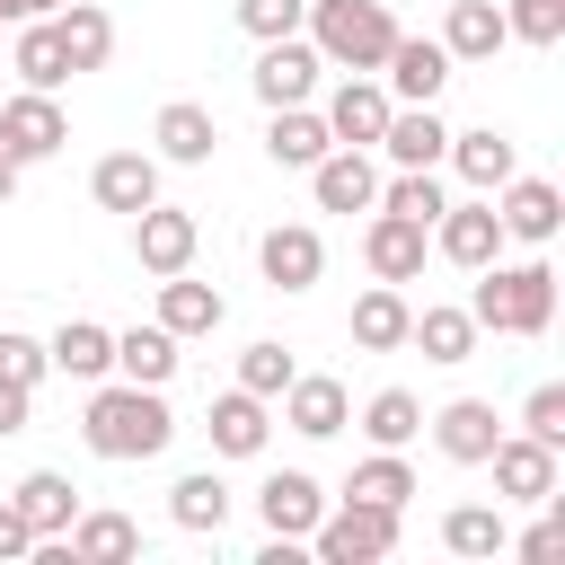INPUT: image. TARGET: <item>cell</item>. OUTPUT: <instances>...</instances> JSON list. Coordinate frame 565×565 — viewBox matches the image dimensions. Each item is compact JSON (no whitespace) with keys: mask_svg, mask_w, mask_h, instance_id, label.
I'll return each mask as SVG.
<instances>
[{"mask_svg":"<svg viewBox=\"0 0 565 565\" xmlns=\"http://www.w3.org/2000/svg\"><path fill=\"white\" fill-rule=\"evenodd\" d=\"M371 150H388L397 168H441L450 124H441L433 106H388V124H380V141H371Z\"/></svg>","mask_w":565,"mask_h":565,"instance_id":"obj_20","label":"cell"},{"mask_svg":"<svg viewBox=\"0 0 565 565\" xmlns=\"http://www.w3.org/2000/svg\"><path fill=\"white\" fill-rule=\"evenodd\" d=\"M318 71H327V62H318V44H309V35H274V44L256 53V71H247V79H256V97H265V106H309Z\"/></svg>","mask_w":565,"mask_h":565,"instance_id":"obj_8","label":"cell"},{"mask_svg":"<svg viewBox=\"0 0 565 565\" xmlns=\"http://www.w3.org/2000/svg\"><path fill=\"white\" fill-rule=\"evenodd\" d=\"M9 556H35V530H26L18 503H0V565H9Z\"/></svg>","mask_w":565,"mask_h":565,"instance_id":"obj_46","label":"cell"},{"mask_svg":"<svg viewBox=\"0 0 565 565\" xmlns=\"http://www.w3.org/2000/svg\"><path fill=\"white\" fill-rule=\"evenodd\" d=\"M494 221H503V238L547 247V238H556V221H565V203H556V185H547V177H503V185H494Z\"/></svg>","mask_w":565,"mask_h":565,"instance_id":"obj_13","label":"cell"},{"mask_svg":"<svg viewBox=\"0 0 565 565\" xmlns=\"http://www.w3.org/2000/svg\"><path fill=\"white\" fill-rule=\"evenodd\" d=\"M88 194H97V212H141V203H159V159L150 150H106L97 168H88Z\"/></svg>","mask_w":565,"mask_h":565,"instance_id":"obj_15","label":"cell"},{"mask_svg":"<svg viewBox=\"0 0 565 565\" xmlns=\"http://www.w3.org/2000/svg\"><path fill=\"white\" fill-rule=\"evenodd\" d=\"M71 141V115L53 106V88H18L9 106H0V150L18 159V168H35V159H53Z\"/></svg>","mask_w":565,"mask_h":565,"instance_id":"obj_5","label":"cell"},{"mask_svg":"<svg viewBox=\"0 0 565 565\" xmlns=\"http://www.w3.org/2000/svg\"><path fill=\"white\" fill-rule=\"evenodd\" d=\"M0 26H9V18H0Z\"/></svg>","mask_w":565,"mask_h":565,"instance_id":"obj_50","label":"cell"},{"mask_svg":"<svg viewBox=\"0 0 565 565\" xmlns=\"http://www.w3.org/2000/svg\"><path fill=\"white\" fill-rule=\"evenodd\" d=\"M433 424V441H441V459H459V468H486V450L503 441V415L486 406V397H450L441 415H424Z\"/></svg>","mask_w":565,"mask_h":565,"instance_id":"obj_18","label":"cell"},{"mask_svg":"<svg viewBox=\"0 0 565 565\" xmlns=\"http://www.w3.org/2000/svg\"><path fill=\"white\" fill-rule=\"evenodd\" d=\"M53 35H62L71 71H106V53H115V18H106L97 0H62V9H53Z\"/></svg>","mask_w":565,"mask_h":565,"instance_id":"obj_27","label":"cell"},{"mask_svg":"<svg viewBox=\"0 0 565 565\" xmlns=\"http://www.w3.org/2000/svg\"><path fill=\"white\" fill-rule=\"evenodd\" d=\"M26 406H35V388L0 380V441H9V433H26Z\"/></svg>","mask_w":565,"mask_h":565,"instance_id":"obj_47","label":"cell"},{"mask_svg":"<svg viewBox=\"0 0 565 565\" xmlns=\"http://www.w3.org/2000/svg\"><path fill=\"white\" fill-rule=\"evenodd\" d=\"M486 468H494V503H556V450H547V441L503 433V441L486 450Z\"/></svg>","mask_w":565,"mask_h":565,"instance_id":"obj_6","label":"cell"},{"mask_svg":"<svg viewBox=\"0 0 565 565\" xmlns=\"http://www.w3.org/2000/svg\"><path fill=\"white\" fill-rule=\"evenodd\" d=\"M309 547H318L327 565H371V556H388V547H397V512H388V503H362V494H344L335 512H318Z\"/></svg>","mask_w":565,"mask_h":565,"instance_id":"obj_4","label":"cell"},{"mask_svg":"<svg viewBox=\"0 0 565 565\" xmlns=\"http://www.w3.org/2000/svg\"><path fill=\"white\" fill-rule=\"evenodd\" d=\"M18 512H26V530L35 539H62L71 521H79V486L62 477V468H35V477H18V494H9Z\"/></svg>","mask_w":565,"mask_h":565,"instance_id":"obj_26","label":"cell"},{"mask_svg":"<svg viewBox=\"0 0 565 565\" xmlns=\"http://www.w3.org/2000/svg\"><path fill=\"white\" fill-rule=\"evenodd\" d=\"M309 194H318V212H371V203H380V168H371V150L335 141V150L309 168Z\"/></svg>","mask_w":565,"mask_h":565,"instance_id":"obj_12","label":"cell"},{"mask_svg":"<svg viewBox=\"0 0 565 565\" xmlns=\"http://www.w3.org/2000/svg\"><path fill=\"white\" fill-rule=\"evenodd\" d=\"M468 318L494 327V335H547L556 318V265L530 256V265H477V291H468Z\"/></svg>","mask_w":565,"mask_h":565,"instance_id":"obj_2","label":"cell"},{"mask_svg":"<svg viewBox=\"0 0 565 565\" xmlns=\"http://www.w3.org/2000/svg\"><path fill=\"white\" fill-rule=\"evenodd\" d=\"M300 26L318 44V62H335V71H380L388 44H397V18L380 0H309Z\"/></svg>","mask_w":565,"mask_h":565,"instance_id":"obj_3","label":"cell"},{"mask_svg":"<svg viewBox=\"0 0 565 565\" xmlns=\"http://www.w3.org/2000/svg\"><path fill=\"white\" fill-rule=\"evenodd\" d=\"M380 71H388L380 88H388L397 106H433V97H441V79H450V53H441V35H397Z\"/></svg>","mask_w":565,"mask_h":565,"instance_id":"obj_11","label":"cell"},{"mask_svg":"<svg viewBox=\"0 0 565 565\" xmlns=\"http://www.w3.org/2000/svg\"><path fill=\"white\" fill-rule=\"evenodd\" d=\"M79 441H88L97 459H159V450L177 441V415H168V397H159V388L115 380V388H97V397H88Z\"/></svg>","mask_w":565,"mask_h":565,"instance_id":"obj_1","label":"cell"},{"mask_svg":"<svg viewBox=\"0 0 565 565\" xmlns=\"http://www.w3.org/2000/svg\"><path fill=\"white\" fill-rule=\"evenodd\" d=\"M388 106H397V97H388L371 71H353V79L327 97V132H335V141H353V150H371V141H380V124H388Z\"/></svg>","mask_w":565,"mask_h":565,"instance_id":"obj_19","label":"cell"},{"mask_svg":"<svg viewBox=\"0 0 565 565\" xmlns=\"http://www.w3.org/2000/svg\"><path fill=\"white\" fill-rule=\"evenodd\" d=\"M521 433H530V441H547V450H565V388H556V380H539V388H530Z\"/></svg>","mask_w":565,"mask_h":565,"instance_id":"obj_41","label":"cell"},{"mask_svg":"<svg viewBox=\"0 0 565 565\" xmlns=\"http://www.w3.org/2000/svg\"><path fill=\"white\" fill-rule=\"evenodd\" d=\"M18 9H26V18H53V9H62V0H18Z\"/></svg>","mask_w":565,"mask_h":565,"instance_id":"obj_49","label":"cell"},{"mask_svg":"<svg viewBox=\"0 0 565 565\" xmlns=\"http://www.w3.org/2000/svg\"><path fill=\"white\" fill-rule=\"evenodd\" d=\"M406 344H424V362H468L477 353V318L450 309V300H433V309L406 318Z\"/></svg>","mask_w":565,"mask_h":565,"instance_id":"obj_32","label":"cell"},{"mask_svg":"<svg viewBox=\"0 0 565 565\" xmlns=\"http://www.w3.org/2000/svg\"><path fill=\"white\" fill-rule=\"evenodd\" d=\"M44 362L71 371V380H106V371H115V335H106L97 318H62L53 344H44Z\"/></svg>","mask_w":565,"mask_h":565,"instance_id":"obj_29","label":"cell"},{"mask_svg":"<svg viewBox=\"0 0 565 565\" xmlns=\"http://www.w3.org/2000/svg\"><path fill=\"white\" fill-rule=\"evenodd\" d=\"M9 71H18V88H62V79H71V53H62V35H53V18H18V44H9Z\"/></svg>","mask_w":565,"mask_h":565,"instance_id":"obj_28","label":"cell"},{"mask_svg":"<svg viewBox=\"0 0 565 565\" xmlns=\"http://www.w3.org/2000/svg\"><path fill=\"white\" fill-rule=\"evenodd\" d=\"M424 247H433V230L424 221H397V212H371V230H362V265L380 282H415L424 274Z\"/></svg>","mask_w":565,"mask_h":565,"instance_id":"obj_16","label":"cell"},{"mask_svg":"<svg viewBox=\"0 0 565 565\" xmlns=\"http://www.w3.org/2000/svg\"><path fill=\"white\" fill-rule=\"evenodd\" d=\"M53 362H44V344L35 335H18V327H0V380H18V388H35Z\"/></svg>","mask_w":565,"mask_h":565,"instance_id":"obj_44","label":"cell"},{"mask_svg":"<svg viewBox=\"0 0 565 565\" xmlns=\"http://www.w3.org/2000/svg\"><path fill=\"white\" fill-rule=\"evenodd\" d=\"M362 433H371V450H406V441L424 433V397H415V388H380V397L362 406Z\"/></svg>","mask_w":565,"mask_h":565,"instance_id":"obj_35","label":"cell"},{"mask_svg":"<svg viewBox=\"0 0 565 565\" xmlns=\"http://www.w3.org/2000/svg\"><path fill=\"white\" fill-rule=\"evenodd\" d=\"M150 141H159V159H177V168H203V159H212V141H221V124H212V106H194V97H168V106H159V124H150Z\"/></svg>","mask_w":565,"mask_h":565,"instance_id":"obj_23","label":"cell"},{"mask_svg":"<svg viewBox=\"0 0 565 565\" xmlns=\"http://www.w3.org/2000/svg\"><path fill=\"white\" fill-rule=\"evenodd\" d=\"M503 44H512V26H503L494 0H450V18H441V53L450 62H494Z\"/></svg>","mask_w":565,"mask_h":565,"instance_id":"obj_22","label":"cell"},{"mask_svg":"<svg viewBox=\"0 0 565 565\" xmlns=\"http://www.w3.org/2000/svg\"><path fill=\"white\" fill-rule=\"evenodd\" d=\"M203 424H212V450H221V459H256V450H265V433H274V415H265V397H256V388H221Z\"/></svg>","mask_w":565,"mask_h":565,"instance_id":"obj_21","label":"cell"},{"mask_svg":"<svg viewBox=\"0 0 565 565\" xmlns=\"http://www.w3.org/2000/svg\"><path fill=\"white\" fill-rule=\"evenodd\" d=\"M344 380H327V371H291V388H282V424L300 433V441H335L344 433Z\"/></svg>","mask_w":565,"mask_h":565,"instance_id":"obj_17","label":"cell"},{"mask_svg":"<svg viewBox=\"0 0 565 565\" xmlns=\"http://www.w3.org/2000/svg\"><path fill=\"white\" fill-rule=\"evenodd\" d=\"M291 371H300V362H291L274 335H256V344L238 353V388H256V397H282V388H291Z\"/></svg>","mask_w":565,"mask_h":565,"instance_id":"obj_40","label":"cell"},{"mask_svg":"<svg viewBox=\"0 0 565 565\" xmlns=\"http://www.w3.org/2000/svg\"><path fill=\"white\" fill-rule=\"evenodd\" d=\"M265 150H274V168H318V159L335 150V132H327V115H309V106H274Z\"/></svg>","mask_w":565,"mask_h":565,"instance_id":"obj_30","label":"cell"},{"mask_svg":"<svg viewBox=\"0 0 565 565\" xmlns=\"http://www.w3.org/2000/svg\"><path fill=\"white\" fill-rule=\"evenodd\" d=\"M62 539H71V556H132V547H141V530H132L124 512H79Z\"/></svg>","mask_w":565,"mask_h":565,"instance_id":"obj_39","label":"cell"},{"mask_svg":"<svg viewBox=\"0 0 565 565\" xmlns=\"http://www.w3.org/2000/svg\"><path fill=\"white\" fill-rule=\"evenodd\" d=\"M503 547H512V556H530V565H547V556H565V521L547 512V521H530V530H521V539H503Z\"/></svg>","mask_w":565,"mask_h":565,"instance_id":"obj_45","label":"cell"},{"mask_svg":"<svg viewBox=\"0 0 565 565\" xmlns=\"http://www.w3.org/2000/svg\"><path fill=\"white\" fill-rule=\"evenodd\" d=\"M441 203H450V194H441V177H433V168H397V177L380 185V212H397V221H424V230L441 221Z\"/></svg>","mask_w":565,"mask_h":565,"instance_id":"obj_38","label":"cell"},{"mask_svg":"<svg viewBox=\"0 0 565 565\" xmlns=\"http://www.w3.org/2000/svg\"><path fill=\"white\" fill-rule=\"evenodd\" d=\"M344 494H362V503H388V512H406V494H424L415 486V468L397 459V450H371L353 477H344Z\"/></svg>","mask_w":565,"mask_h":565,"instance_id":"obj_37","label":"cell"},{"mask_svg":"<svg viewBox=\"0 0 565 565\" xmlns=\"http://www.w3.org/2000/svg\"><path fill=\"white\" fill-rule=\"evenodd\" d=\"M503 539H512L503 530V503H450L441 512V547L450 556H503Z\"/></svg>","mask_w":565,"mask_h":565,"instance_id":"obj_34","label":"cell"},{"mask_svg":"<svg viewBox=\"0 0 565 565\" xmlns=\"http://www.w3.org/2000/svg\"><path fill=\"white\" fill-rule=\"evenodd\" d=\"M230 318V300L212 291V282H185V274H159V327L185 344V335H212Z\"/></svg>","mask_w":565,"mask_h":565,"instance_id":"obj_25","label":"cell"},{"mask_svg":"<svg viewBox=\"0 0 565 565\" xmlns=\"http://www.w3.org/2000/svg\"><path fill=\"white\" fill-rule=\"evenodd\" d=\"M433 247H441L459 274L494 265V256H503V221H494V194H477V203H441V221H433Z\"/></svg>","mask_w":565,"mask_h":565,"instance_id":"obj_7","label":"cell"},{"mask_svg":"<svg viewBox=\"0 0 565 565\" xmlns=\"http://www.w3.org/2000/svg\"><path fill=\"white\" fill-rule=\"evenodd\" d=\"M256 265H265V282H274V291H309V282L327 274V247H318V230H309V221H274V230L256 238Z\"/></svg>","mask_w":565,"mask_h":565,"instance_id":"obj_14","label":"cell"},{"mask_svg":"<svg viewBox=\"0 0 565 565\" xmlns=\"http://www.w3.org/2000/svg\"><path fill=\"white\" fill-rule=\"evenodd\" d=\"M168 521H177V530H221V521H230V486H221L212 468L177 477V486H168Z\"/></svg>","mask_w":565,"mask_h":565,"instance_id":"obj_36","label":"cell"},{"mask_svg":"<svg viewBox=\"0 0 565 565\" xmlns=\"http://www.w3.org/2000/svg\"><path fill=\"white\" fill-rule=\"evenodd\" d=\"M318 512H327V494H318L309 468H274V477L256 486V521H265V539H309Z\"/></svg>","mask_w":565,"mask_h":565,"instance_id":"obj_10","label":"cell"},{"mask_svg":"<svg viewBox=\"0 0 565 565\" xmlns=\"http://www.w3.org/2000/svg\"><path fill=\"white\" fill-rule=\"evenodd\" d=\"M300 18H309V0H238V26H247L256 44H274V35H300Z\"/></svg>","mask_w":565,"mask_h":565,"instance_id":"obj_42","label":"cell"},{"mask_svg":"<svg viewBox=\"0 0 565 565\" xmlns=\"http://www.w3.org/2000/svg\"><path fill=\"white\" fill-rule=\"evenodd\" d=\"M9 194H18V159L0 150V203H9Z\"/></svg>","mask_w":565,"mask_h":565,"instance_id":"obj_48","label":"cell"},{"mask_svg":"<svg viewBox=\"0 0 565 565\" xmlns=\"http://www.w3.org/2000/svg\"><path fill=\"white\" fill-rule=\"evenodd\" d=\"M406 318H415L406 291H397V282H371V291L353 300V344H362V353H397V344H406Z\"/></svg>","mask_w":565,"mask_h":565,"instance_id":"obj_31","label":"cell"},{"mask_svg":"<svg viewBox=\"0 0 565 565\" xmlns=\"http://www.w3.org/2000/svg\"><path fill=\"white\" fill-rule=\"evenodd\" d=\"M441 159H450V168H459L477 194H494L503 177H521V150H512L494 124H477V132H450V150H441Z\"/></svg>","mask_w":565,"mask_h":565,"instance_id":"obj_24","label":"cell"},{"mask_svg":"<svg viewBox=\"0 0 565 565\" xmlns=\"http://www.w3.org/2000/svg\"><path fill=\"white\" fill-rule=\"evenodd\" d=\"M194 212H177V203H141L132 212V256H141V274H185L194 265Z\"/></svg>","mask_w":565,"mask_h":565,"instance_id":"obj_9","label":"cell"},{"mask_svg":"<svg viewBox=\"0 0 565 565\" xmlns=\"http://www.w3.org/2000/svg\"><path fill=\"white\" fill-rule=\"evenodd\" d=\"M168 371H177V335H168V327H124V335H115V380L168 388Z\"/></svg>","mask_w":565,"mask_h":565,"instance_id":"obj_33","label":"cell"},{"mask_svg":"<svg viewBox=\"0 0 565 565\" xmlns=\"http://www.w3.org/2000/svg\"><path fill=\"white\" fill-rule=\"evenodd\" d=\"M503 26H512L521 44H556V35H565V0H512Z\"/></svg>","mask_w":565,"mask_h":565,"instance_id":"obj_43","label":"cell"}]
</instances>
